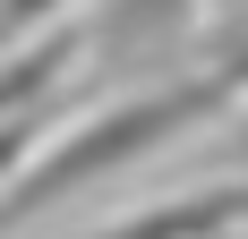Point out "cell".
Segmentation results:
<instances>
[{
	"label": "cell",
	"mask_w": 248,
	"mask_h": 239,
	"mask_svg": "<svg viewBox=\"0 0 248 239\" xmlns=\"http://www.w3.org/2000/svg\"><path fill=\"white\" fill-rule=\"evenodd\" d=\"M231 163H248V137H240V145H231Z\"/></svg>",
	"instance_id": "cell-5"
},
{
	"label": "cell",
	"mask_w": 248,
	"mask_h": 239,
	"mask_svg": "<svg viewBox=\"0 0 248 239\" xmlns=\"http://www.w3.org/2000/svg\"><path fill=\"white\" fill-rule=\"evenodd\" d=\"M214 103H223V86H214V77H197V86L137 94V103H120V111L86 120V128H60V145H51L43 163H26L17 179L0 188V231H17V222H34L43 205H60V196H77V188H94V179H111V171L163 154V145L188 137Z\"/></svg>",
	"instance_id": "cell-1"
},
{
	"label": "cell",
	"mask_w": 248,
	"mask_h": 239,
	"mask_svg": "<svg viewBox=\"0 0 248 239\" xmlns=\"http://www.w3.org/2000/svg\"><path fill=\"white\" fill-rule=\"evenodd\" d=\"M231 222H248V188H188L163 214H137L120 239H223Z\"/></svg>",
	"instance_id": "cell-2"
},
{
	"label": "cell",
	"mask_w": 248,
	"mask_h": 239,
	"mask_svg": "<svg viewBox=\"0 0 248 239\" xmlns=\"http://www.w3.org/2000/svg\"><path fill=\"white\" fill-rule=\"evenodd\" d=\"M69 60H77V34H51V43L17 51V60H0V111L26 120V103L43 94V86H60V69H69Z\"/></svg>",
	"instance_id": "cell-3"
},
{
	"label": "cell",
	"mask_w": 248,
	"mask_h": 239,
	"mask_svg": "<svg viewBox=\"0 0 248 239\" xmlns=\"http://www.w3.org/2000/svg\"><path fill=\"white\" fill-rule=\"evenodd\" d=\"M60 0H0V34H26V26H43Z\"/></svg>",
	"instance_id": "cell-4"
}]
</instances>
